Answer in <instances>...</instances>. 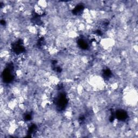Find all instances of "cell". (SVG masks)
<instances>
[{"mask_svg": "<svg viewBox=\"0 0 138 138\" xmlns=\"http://www.w3.org/2000/svg\"><path fill=\"white\" fill-rule=\"evenodd\" d=\"M33 9L34 10V12L36 14H37L38 15H40V16L43 15V14H44V12H45V10L42 9L41 7L37 4V3L34 5Z\"/></svg>", "mask_w": 138, "mask_h": 138, "instance_id": "obj_1", "label": "cell"}, {"mask_svg": "<svg viewBox=\"0 0 138 138\" xmlns=\"http://www.w3.org/2000/svg\"><path fill=\"white\" fill-rule=\"evenodd\" d=\"M37 4L44 10H46L48 8V2L46 1H39L37 2Z\"/></svg>", "mask_w": 138, "mask_h": 138, "instance_id": "obj_2", "label": "cell"}]
</instances>
